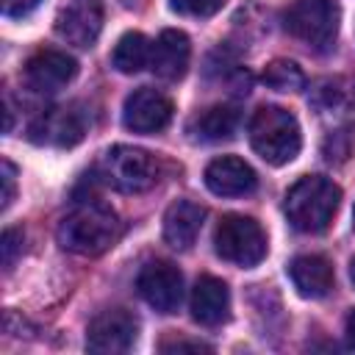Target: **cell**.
Here are the masks:
<instances>
[{"instance_id": "cell-1", "label": "cell", "mask_w": 355, "mask_h": 355, "mask_svg": "<svg viewBox=\"0 0 355 355\" xmlns=\"http://www.w3.org/2000/svg\"><path fill=\"white\" fill-rule=\"evenodd\" d=\"M341 205V189L324 175H305L300 178L283 200L286 219L294 230L316 236L324 233Z\"/></svg>"}, {"instance_id": "cell-2", "label": "cell", "mask_w": 355, "mask_h": 355, "mask_svg": "<svg viewBox=\"0 0 355 355\" xmlns=\"http://www.w3.org/2000/svg\"><path fill=\"white\" fill-rule=\"evenodd\" d=\"M119 236V219L116 214L97 202H80L78 208H72L55 230V239L64 250L75 252V255H100L105 252Z\"/></svg>"}, {"instance_id": "cell-3", "label": "cell", "mask_w": 355, "mask_h": 355, "mask_svg": "<svg viewBox=\"0 0 355 355\" xmlns=\"http://www.w3.org/2000/svg\"><path fill=\"white\" fill-rule=\"evenodd\" d=\"M252 150L272 166L291 164L302 147V130L297 116L280 105H261L247 125Z\"/></svg>"}, {"instance_id": "cell-4", "label": "cell", "mask_w": 355, "mask_h": 355, "mask_svg": "<svg viewBox=\"0 0 355 355\" xmlns=\"http://www.w3.org/2000/svg\"><path fill=\"white\" fill-rule=\"evenodd\" d=\"M341 8L336 0H294L283 11V28L313 50L333 47L338 36Z\"/></svg>"}, {"instance_id": "cell-5", "label": "cell", "mask_w": 355, "mask_h": 355, "mask_svg": "<svg viewBox=\"0 0 355 355\" xmlns=\"http://www.w3.org/2000/svg\"><path fill=\"white\" fill-rule=\"evenodd\" d=\"M214 250L222 261L250 269L266 258V233L252 216L227 214L216 225Z\"/></svg>"}, {"instance_id": "cell-6", "label": "cell", "mask_w": 355, "mask_h": 355, "mask_svg": "<svg viewBox=\"0 0 355 355\" xmlns=\"http://www.w3.org/2000/svg\"><path fill=\"white\" fill-rule=\"evenodd\" d=\"M100 172L105 178V183L114 186L116 191L139 194V191H147L150 186H155V180H158V161L147 150H141V147L116 144V147H111L103 155Z\"/></svg>"}, {"instance_id": "cell-7", "label": "cell", "mask_w": 355, "mask_h": 355, "mask_svg": "<svg viewBox=\"0 0 355 355\" xmlns=\"http://www.w3.org/2000/svg\"><path fill=\"white\" fill-rule=\"evenodd\" d=\"M136 336H139V319L125 308H111V311L97 313L89 322L86 347L103 355L128 352L136 344Z\"/></svg>"}, {"instance_id": "cell-8", "label": "cell", "mask_w": 355, "mask_h": 355, "mask_svg": "<svg viewBox=\"0 0 355 355\" xmlns=\"http://www.w3.org/2000/svg\"><path fill=\"white\" fill-rule=\"evenodd\" d=\"M141 300L158 313H175L183 300V275L169 261H150L136 280Z\"/></svg>"}, {"instance_id": "cell-9", "label": "cell", "mask_w": 355, "mask_h": 355, "mask_svg": "<svg viewBox=\"0 0 355 355\" xmlns=\"http://www.w3.org/2000/svg\"><path fill=\"white\" fill-rule=\"evenodd\" d=\"M172 111L175 105L164 92L141 86L128 94L122 105V125L133 133H158L169 125Z\"/></svg>"}, {"instance_id": "cell-10", "label": "cell", "mask_w": 355, "mask_h": 355, "mask_svg": "<svg viewBox=\"0 0 355 355\" xmlns=\"http://www.w3.org/2000/svg\"><path fill=\"white\" fill-rule=\"evenodd\" d=\"M103 0H67L55 17V33L75 47H92L103 31Z\"/></svg>"}, {"instance_id": "cell-11", "label": "cell", "mask_w": 355, "mask_h": 355, "mask_svg": "<svg viewBox=\"0 0 355 355\" xmlns=\"http://www.w3.org/2000/svg\"><path fill=\"white\" fill-rule=\"evenodd\" d=\"M78 75V61L61 50H39L25 64V83L33 92H58Z\"/></svg>"}, {"instance_id": "cell-12", "label": "cell", "mask_w": 355, "mask_h": 355, "mask_svg": "<svg viewBox=\"0 0 355 355\" xmlns=\"http://www.w3.org/2000/svg\"><path fill=\"white\" fill-rule=\"evenodd\" d=\"M205 186L216 197H244L255 191L258 175L247 161L236 155H219L205 166Z\"/></svg>"}, {"instance_id": "cell-13", "label": "cell", "mask_w": 355, "mask_h": 355, "mask_svg": "<svg viewBox=\"0 0 355 355\" xmlns=\"http://www.w3.org/2000/svg\"><path fill=\"white\" fill-rule=\"evenodd\" d=\"M86 133V119L75 108H50L31 125V139L36 144L75 147Z\"/></svg>"}, {"instance_id": "cell-14", "label": "cell", "mask_w": 355, "mask_h": 355, "mask_svg": "<svg viewBox=\"0 0 355 355\" xmlns=\"http://www.w3.org/2000/svg\"><path fill=\"white\" fill-rule=\"evenodd\" d=\"M189 58H191V42L183 31L166 28L158 33L155 44H153V55H150V67L158 78L164 80H180L189 69Z\"/></svg>"}, {"instance_id": "cell-15", "label": "cell", "mask_w": 355, "mask_h": 355, "mask_svg": "<svg viewBox=\"0 0 355 355\" xmlns=\"http://www.w3.org/2000/svg\"><path fill=\"white\" fill-rule=\"evenodd\" d=\"M189 308H191L194 322H200L205 327H216V324L227 322V316H230V291L219 277L202 275V277H197V283L191 288Z\"/></svg>"}, {"instance_id": "cell-16", "label": "cell", "mask_w": 355, "mask_h": 355, "mask_svg": "<svg viewBox=\"0 0 355 355\" xmlns=\"http://www.w3.org/2000/svg\"><path fill=\"white\" fill-rule=\"evenodd\" d=\"M205 211L202 205L191 202V200H178L166 208L164 214V239L172 250H189L202 227Z\"/></svg>"}, {"instance_id": "cell-17", "label": "cell", "mask_w": 355, "mask_h": 355, "mask_svg": "<svg viewBox=\"0 0 355 355\" xmlns=\"http://www.w3.org/2000/svg\"><path fill=\"white\" fill-rule=\"evenodd\" d=\"M288 277L305 300H322L333 288V266L322 255H297L288 263Z\"/></svg>"}, {"instance_id": "cell-18", "label": "cell", "mask_w": 355, "mask_h": 355, "mask_svg": "<svg viewBox=\"0 0 355 355\" xmlns=\"http://www.w3.org/2000/svg\"><path fill=\"white\" fill-rule=\"evenodd\" d=\"M239 128V111L233 105H211L205 111H200L197 116H191L189 122V139L200 141V144H216L225 141L236 133Z\"/></svg>"}, {"instance_id": "cell-19", "label": "cell", "mask_w": 355, "mask_h": 355, "mask_svg": "<svg viewBox=\"0 0 355 355\" xmlns=\"http://www.w3.org/2000/svg\"><path fill=\"white\" fill-rule=\"evenodd\" d=\"M150 55H153V44L139 31H130V33L119 36V42L111 53V67L122 75H136L150 64Z\"/></svg>"}, {"instance_id": "cell-20", "label": "cell", "mask_w": 355, "mask_h": 355, "mask_svg": "<svg viewBox=\"0 0 355 355\" xmlns=\"http://www.w3.org/2000/svg\"><path fill=\"white\" fill-rule=\"evenodd\" d=\"M263 83L275 92H302L305 89V72L288 58H275L263 69Z\"/></svg>"}, {"instance_id": "cell-21", "label": "cell", "mask_w": 355, "mask_h": 355, "mask_svg": "<svg viewBox=\"0 0 355 355\" xmlns=\"http://www.w3.org/2000/svg\"><path fill=\"white\" fill-rule=\"evenodd\" d=\"M327 105L355 119V78L336 80L333 89H327Z\"/></svg>"}, {"instance_id": "cell-22", "label": "cell", "mask_w": 355, "mask_h": 355, "mask_svg": "<svg viewBox=\"0 0 355 355\" xmlns=\"http://www.w3.org/2000/svg\"><path fill=\"white\" fill-rule=\"evenodd\" d=\"M225 6V0H169V8L175 14H183V17H214L219 8Z\"/></svg>"}, {"instance_id": "cell-23", "label": "cell", "mask_w": 355, "mask_h": 355, "mask_svg": "<svg viewBox=\"0 0 355 355\" xmlns=\"http://www.w3.org/2000/svg\"><path fill=\"white\" fill-rule=\"evenodd\" d=\"M19 250H22V230L6 227L3 236H0V255H3V266L6 269H11V263H14Z\"/></svg>"}, {"instance_id": "cell-24", "label": "cell", "mask_w": 355, "mask_h": 355, "mask_svg": "<svg viewBox=\"0 0 355 355\" xmlns=\"http://www.w3.org/2000/svg\"><path fill=\"white\" fill-rule=\"evenodd\" d=\"M0 183H3V194H0V208L6 211L11 202H14V194H17V169H14V164L11 161H3L0 164Z\"/></svg>"}, {"instance_id": "cell-25", "label": "cell", "mask_w": 355, "mask_h": 355, "mask_svg": "<svg viewBox=\"0 0 355 355\" xmlns=\"http://www.w3.org/2000/svg\"><path fill=\"white\" fill-rule=\"evenodd\" d=\"M42 0H3V14L6 17H25L31 14Z\"/></svg>"}, {"instance_id": "cell-26", "label": "cell", "mask_w": 355, "mask_h": 355, "mask_svg": "<svg viewBox=\"0 0 355 355\" xmlns=\"http://www.w3.org/2000/svg\"><path fill=\"white\" fill-rule=\"evenodd\" d=\"M161 349L164 352H180V349H194V352H200V349H211V347H205V344H200V341H164L161 344Z\"/></svg>"}, {"instance_id": "cell-27", "label": "cell", "mask_w": 355, "mask_h": 355, "mask_svg": "<svg viewBox=\"0 0 355 355\" xmlns=\"http://www.w3.org/2000/svg\"><path fill=\"white\" fill-rule=\"evenodd\" d=\"M347 344L355 349V308H352L349 316H347Z\"/></svg>"}, {"instance_id": "cell-28", "label": "cell", "mask_w": 355, "mask_h": 355, "mask_svg": "<svg viewBox=\"0 0 355 355\" xmlns=\"http://www.w3.org/2000/svg\"><path fill=\"white\" fill-rule=\"evenodd\" d=\"M349 277H352V283H355V258H352V263H349Z\"/></svg>"}, {"instance_id": "cell-29", "label": "cell", "mask_w": 355, "mask_h": 355, "mask_svg": "<svg viewBox=\"0 0 355 355\" xmlns=\"http://www.w3.org/2000/svg\"><path fill=\"white\" fill-rule=\"evenodd\" d=\"M352 227H355V208H352Z\"/></svg>"}]
</instances>
